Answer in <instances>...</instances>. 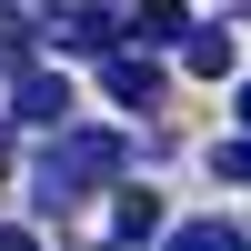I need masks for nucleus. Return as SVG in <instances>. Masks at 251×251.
<instances>
[{"label": "nucleus", "instance_id": "1", "mask_svg": "<svg viewBox=\"0 0 251 251\" xmlns=\"http://www.w3.org/2000/svg\"><path fill=\"white\" fill-rule=\"evenodd\" d=\"M121 161H131V141H121V131H60L50 151L30 161V201L60 221V211H80L100 181H121Z\"/></svg>", "mask_w": 251, "mask_h": 251}, {"label": "nucleus", "instance_id": "2", "mask_svg": "<svg viewBox=\"0 0 251 251\" xmlns=\"http://www.w3.org/2000/svg\"><path fill=\"white\" fill-rule=\"evenodd\" d=\"M121 30H131V10H121V0H71V10H40V20H30L40 50H80V60H111Z\"/></svg>", "mask_w": 251, "mask_h": 251}, {"label": "nucleus", "instance_id": "3", "mask_svg": "<svg viewBox=\"0 0 251 251\" xmlns=\"http://www.w3.org/2000/svg\"><path fill=\"white\" fill-rule=\"evenodd\" d=\"M10 121H20V131H71V80L30 60V71L10 80Z\"/></svg>", "mask_w": 251, "mask_h": 251}, {"label": "nucleus", "instance_id": "4", "mask_svg": "<svg viewBox=\"0 0 251 251\" xmlns=\"http://www.w3.org/2000/svg\"><path fill=\"white\" fill-rule=\"evenodd\" d=\"M100 91H111L121 111H151V100H161V71L131 60V50H111V60H100Z\"/></svg>", "mask_w": 251, "mask_h": 251}, {"label": "nucleus", "instance_id": "5", "mask_svg": "<svg viewBox=\"0 0 251 251\" xmlns=\"http://www.w3.org/2000/svg\"><path fill=\"white\" fill-rule=\"evenodd\" d=\"M241 60V40L221 30V20H191V30H181V71H201V80H221Z\"/></svg>", "mask_w": 251, "mask_h": 251}, {"label": "nucleus", "instance_id": "6", "mask_svg": "<svg viewBox=\"0 0 251 251\" xmlns=\"http://www.w3.org/2000/svg\"><path fill=\"white\" fill-rule=\"evenodd\" d=\"M161 231V191H111V251H141Z\"/></svg>", "mask_w": 251, "mask_h": 251}, {"label": "nucleus", "instance_id": "7", "mask_svg": "<svg viewBox=\"0 0 251 251\" xmlns=\"http://www.w3.org/2000/svg\"><path fill=\"white\" fill-rule=\"evenodd\" d=\"M181 30H191L181 0H141V10H131V40H171V50H181Z\"/></svg>", "mask_w": 251, "mask_h": 251}, {"label": "nucleus", "instance_id": "8", "mask_svg": "<svg viewBox=\"0 0 251 251\" xmlns=\"http://www.w3.org/2000/svg\"><path fill=\"white\" fill-rule=\"evenodd\" d=\"M171 251H251V241L231 231V221H181V231H171Z\"/></svg>", "mask_w": 251, "mask_h": 251}, {"label": "nucleus", "instance_id": "9", "mask_svg": "<svg viewBox=\"0 0 251 251\" xmlns=\"http://www.w3.org/2000/svg\"><path fill=\"white\" fill-rule=\"evenodd\" d=\"M211 171H221V181H251V131H241V141H221V151H211Z\"/></svg>", "mask_w": 251, "mask_h": 251}, {"label": "nucleus", "instance_id": "10", "mask_svg": "<svg viewBox=\"0 0 251 251\" xmlns=\"http://www.w3.org/2000/svg\"><path fill=\"white\" fill-rule=\"evenodd\" d=\"M10 161H20V131H10V121H0V171H10Z\"/></svg>", "mask_w": 251, "mask_h": 251}, {"label": "nucleus", "instance_id": "11", "mask_svg": "<svg viewBox=\"0 0 251 251\" xmlns=\"http://www.w3.org/2000/svg\"><path fill=\"white\" fill-rule=\"evenodd\" d=\"M0 251H40V241H30V231H0Z\"/></svg>", "mask_w": 251, "mask_h": 251}, {"label": "nucleus", "instance_id": "12", "mask_svg": "<svg viewBox=\"0 0 251 251\" xmlns=\"http://www.w3.org/2000/svg\"><path fill=\"white\" fill-rule=\"evenodd\" d=\"M231 111H241V131H251V80H241V100H231Z\"/></svg>", "mask_w": 251, "mask_h": 251}]
</instances>
